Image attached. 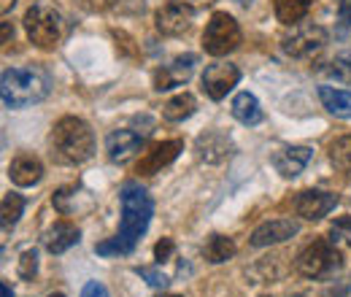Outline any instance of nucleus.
Wrapping results in <instances>:
<instances>
[{
  "instance_id": "obj_20",
  "label": "nucleus",
  "mask_w": 351,
  "mask_h": 297,
  "mask_svg": "<svg viewBox=\"0 0 351 297\" xmlns=\"http://www.w3.org/2000/svg\"><path fill=\"white\" fill-rule=\"evenodd\" d=\"M319 100L322 106L338 117V119H351V92L338 89V86H319Z\"/></svg>"
},
{
  "instance_id": "obj_25",
  "label": "nucleus",
  "mask_w": 351,
  "mask_h": 297,
  "mask_svg": "<svg viewBox=\"0 0 351 297\" xmlns=\"http://www.w3.org/2000/svg\"><path fill=\"white\" fill-rule=\"evenodd\" d=\"M22 211H25V198L16 195V192H8V195L3 198V206H0V213H3V230H5V233L19 222Z\"/></svg>"
},
{
  "instance_id": "obj_6",
  "label": "nucleus",
  "mask_w": 351,
  "mask_h": 297,
  "mask_svg": "<svg viewBox=\"0 0 351 297\" xmlns=\"http://www.w3.org/2000/svg\"><path fill=\"white\" fill-rule=\"evenodd\" d=\"M241 25L227 14V11H217L208 25H206V33H203V49L211 54V57H224L230 51H235L241 46Z\"/></svg>"
},
{
  "instance_id": "obj_4",
  "label": "nucleus",
  "mask_w": 351,
  "mask_h": 297,
  "mask_svg": "<svg viewBox=\"0 0 351 297\" xmlns=\"http://www.w3.org/2000/svg\"><path fill=\"white\" fill-rule=\"evenodd\" d=\"M27 38L38 49H54L62 38V11L51 0H38L25 11Z\"/></svg>"
},
{
  "instance_id": "obj_8",
  "label": "nucleus",
  "mask_w": 351,
  "mask_h": 297,
  "mask_svg": "<svg viewBox=\"0 0 351 297\" xmlns=\"http://www.w3.org/2000/svg\"><path fill=\"white\" fill-rule=\"evenodd\" d=\"M195 65H197V57L195 54H181V57L171 60L168 65H162V68L154 71V76H152L154 79V89L157 92H168L173 86L186 84L192 79V73H195Z\"/></svg>"
},
{
  "instance_id": "obj_11",
  "label": "nucleus",
  "mask_w": 351,
  "mask_h": 297,
  "mask_svg": "<svg viewBox=\"0 0 351 297\" xmlns=\"http://www.w3.org/2000/svg\"><path fill=\"white\" fill-rule=\"evenodd\" d=\"M192 16H195V11H192L189 5L168 0V3L154 14V25H157V30H160L162 36H171V38H173V36H181V33L189 30Z\"/></svg>"
},
{
  "instance_id": "obj_37",
  "label": "nucleus",
  "mask_w": 351,
  "mask_h": 297,
  "mask_svg": "<svg viewBox=\"0 0 351 297\" xmlns=\"http://www.w3.org/2000/svg\"><path fill=\"white\" fill-rule=\"evenodd\" d=\"M346 25H351V3H349V16H346Z\"/></svg>"
},
{
  "instance_id": "obj_19",
  "label": "nucleus",
  "mask_w": 351,
  "mask_h": 297,
  "mask_svg": "<svg viewBox=\"0 0 351 297\" xmlns=\"http://www.w3.org/2000/svg\"><path fill=\"white\" fill-rule=\"evenodd\" d=\"M232 117H235L241 125H246V128L260 125V122H263L260 100H257L252 92H238V95L232 97Z\"/></svg>"
},
{
  "instance_id": "obj_7",
  "label": "nucleus",
  "mask_w": 351,
  "mask_h": 297,
  "mask_svg": "<svg viewBox=\"0 0 351 297\" xmlns=\"http://www.w3.org/2000/svg\"><path fill=\"white\" fill-rule=\"evenodd\" d=\"M327 43V30L319 25H303L298 30H292V36L281 38V49L284 54H289L292 60H308L316 51H322Z\"/></svg>"
},
{
  "instance_id": "obj_5",
  "label": "nucleus",
  "mask_w": 351,
  "mask_h": 297,
  "mask_svg": "<svg viewBox=\"0 0 351 297\" xmlns=\"http://www.w3.org/2000/svg\"><path fill=\"white\" fill-rule=\"evenodd\" d=\"M341 265H343V257H341L335 243H330V238L327 241L324 238H316L295 259V270L300 276H306V278H313V281L330 278L332 273L341 270Z\"/></svg>"
},
{
  "instance_id": "obj_23",
  "label": "nucleus",
  "mask_w": 351,
  "mask_h": 297,
  "mask_svg": "<svg viewBox=\"0 0 351 297\" xmlns=\"http://www.w3.org/2000/svg\"><path fill=\"white\" fill-rule=\"evenodd\" d=\"M232 254H235V243H232V238H227V235H211V238L206 241V246H203V257H206L211 265H221V262L232 259Z\"/></svg>"
},
{
  "instance_id": "obj_30",
  "label": "nucleus",
  "mask_w": 351,
  "mask_h": 297,
  "mask_svg": "<svg viewBox=\"0 0 351 297\" xmlns=\"http://www.w3.org/2000/svg\"><path fill=\"white\" fill-rule=\"evenodd\" d=\"M176 252V243L173 238H162V241H157V246H154V259L162 265V262H168Z\"/></svg>"
},
{
  "instance_id": "obj_18",
  "label": "nucleus",
  "mask_w": 351,
  "mask_h": 297,
  "mask_svg": "<svg viewBox=\"0 0 351 297\" xmlns=\"http://www.w3.org/2000/svg\"><path fill=\"white\" fill-rule=\"evenodd\" d=\"M8 176H11V181L16 187H33V184H38L44 178V165L33 154H19V157L11 160Z\"/></svg>"
},
{
  "instance_id": "obj_24",
  "label": "nucleus",
  "mask_w": 351,
  "mask_h": 297,
  "mask_svg": "<svg viewBox=\"0 0 351 297\" xmlns=\"http://www.w3.org/2000/svg\"><path fill=\"white\" fill-rule=\"evenodd\" d=\"M330 163L343 173H351V135H341L330 143Z\"/></svg>"
},
{
  "instance_id": "obj_14",
  "label": "nucleus",
  "mask_w": 351,
  "mask_h": 297,
  "mask_svg": "<svg viewBox=\"0 0 351 297\" xmlns=\"http://www.w3.org/2000/svg\"><path fill=\"white\" fill-rule=\"evenodd\" d=\"M195 152H197V160L200 163H208V165H217L221 160H227L232 154V143L230 138L219 132V130H208L203 132L197 141H195Z\"/></svg>"
},
{
  "instance_id": "obj_22",
  "label": "nucleus",
  "mask_w": 351,
  "mask_h": 297,
  "mask_svg": "<svg viewBox=\"0 0 351 297\" xmlns=\"http://www.w3.org/2000/svg\"><path fill=\"white\" fill-rule=\"evenodd\" d=\"M195 111H197V100H195V95H189V92L176 95V97H171V100L162 106V117H165L168 122H184V119H189Z\"/></svg>"
},
{
  "instance_id": "obj_29",
  "label": "nucleus",
  "mask_w": 351,
  "mask_h": 297,
  "mask_svg": "<svg viewBox=\"0 0 351 297\" xmlns=\"http://www.w3.org/2000/svg\"><path fill=\"white\" fill-rule=\"evenodd\" d=\"M330 73H332L338 82H343V84H351V57H338V60L332 62Z\"/></svg>"
},
{
  "instance_id": "obj_31",
  "label": "nucleus",
  "mask_w": 351,
  "mask_h": 297,
  "mask_svg": "<svg viewBox=\"0 0 351 297\" xmlns=\"http://www.w3.org/2000/svg\"><path fill=\"white\" fill-rule=\"evenodd\" d=\"M84 11H92V14H103V11H108V8H114L117 5V0H76Z\"/></svg>"
},
{
  "instance_id": "obj_28",
  "label": "nucleus",
  "mask_w": 351,
  "mask_h": 297,
  "mask_svg": "<svg viewBox=\"0 0 351 297\" xmlns=\"http://www.w3.org/2000/svg\"><path fill=\"white\" fill-rule=\"evenodd\" d=\"M135 273H138L149 287H154V289H165V287H168V276H165L162 270H157V268H135Z\"/></svg>"
},
{
  "instance_id": "obj_32",
  "label": "nucleus",
  "mask_w": 351,
  "mask_h": 297,
  "mask_svg": "<svg viewBox=\"0 0 351 297\" xmlns=\"http://www.w3.org/2000/svg\"><path fill=\"white\" fill-rule=\"evenodd\" d=\"M82 297H111V295H108V289L100 281H89V284H84V289H82Z\"/></svg>"
},
{
  "instance_id": "obj_38",
  "label": "nucleus",
  "mask_w": 351,
  "mask_h": 297,
  "mask_svg": "<svg viewBox=\"0 0 351 297\" xmlns=\"http://www.w3.org/2000/svg\"><path fill=\"white\" fill-rule=\"evenodd\" d=\"M49 297H65V295H60V292H51Z\"/></svg>"
},
{
  "instance_id": "obj_16",
  "label": "nucleus",
  "mask_w": 351,
  "mask_h": 297,
  "mask_svg": "<svg viewBox=\"0 0 351 297\" xmlns=\"http://www.w3.org/2000/svg\"><path fill=\"white\" fill-rule=\"evenodd\" d=\"M311 154L313 152L308 146H284L273 154V168L278 170L284 178H295L306 170V165L311 163Z\"/></svg>"
},
{
  "instance_id": "obj_39",
  "label": "nucleus",
  "mask_w": 351,
  "mask_h": 297,
  "mask_svg": "<svg viewBox=\"0 0 351 297\" xmlns=\"http://www.w3.org/2000/svg\"><path fill=\"white\" fill-rule=\"evenodd\" d=\"M171 297H176V295H171Z\"/></svg>"
},
{
  "instance_id": "obj_21",
  "label": "nucleus",
  "mask_w": 351,
  "mask_h": 297,
  "mask_svg": "<svg viewBox=\"0 0 351 297\" xmlns=\"http://www.w3.org/2000/svg\"><path fill=\"white\" fill-rule=\"evenodd\" d=\"M311 5H313V0H273L276 19L281 25H298L300 19L308 16Z\"/></svg>"
},
{
  "instance_id": "obj_1",
  "label": "nucleus",
  "mask_w": 351,
  "mask_h": 297,
  "mask_svg": "<svg viewBox=\"0 0 351 297\" xmlns=\"http://www.w3.org/2000/svg\"><path fill=\"white\" fill-rule=\"evenodd\" d=\"M122 200V222H119V233L111 241H103L95 246V252L103 257L111 254H132L141 235L149 230V222L154 216V203L149 198V192L138 184V181H128L119 192Z\"/></svg>"
},
{
  "instance_id": "obj_2",
  "label": "nucleus",
  "mask_w": 351,
  "mask_h": 297,
  "mask_svg": "<svg viewBox=\"0 0 351 297\" xmlns=\"http://www.w3.org/2000/svg\"><path fill=\"white\" fill-rule=\"evenodd\" d=\"M51 157L62 165H82L95 154V135L84 119L62 117L51 130Z\"/></svg>"
},
{
  "instance_id": "obj_26",
  "label": "nucleus",
  "mask_w": 351,
  "mask_h": 297,
  "mask_svg": "<svg viewBox=\"0 0 351 297\" xmlns=\"http://www.w3.org/2000/svg\"><path fill=\"white\" fill-rule=\"evenodd\" d=\"M330 243L351 249V216H338L330 224Z\"/></svg>"
},
{
  "instance_id": "obj_17",
  "label": "nucleus",
  "mask_w": 351,
  "mask_h": 297,
  "mask_svg": "<svg viewBox=\"0 0 351 297\" xmlns=\"http://www.w3.org/2000/svg\"><path fill=\"white\" fill-rule=\"evenodd\" d=\"M79 238H82V233H79L76 224H71V222H57V224H51L44 233V246H46V252H51V254H62V252H68L71 246H76Z\"/></svg>"
},
{
  "instance_id": "obj_13",
  "label": "nucleus",
  "mask_w": 351,
  "mask_h": 297,
  "mask_svg": "<svg viewBox=\"0 0 351 297\" xmlns=\"http://www.w3.org/2000/svg\"><path fill=\"white\" fill-rule=\"evenodd\" d=\"M338 206V195L324 192V189H306L295 198V211L308 222H319Z\"/></svg>"
},
{
  "instance_id": "obj_33",
  "label": "nucleus",
  "mask_w": 351,
  "mask_h": 297,
  "mask_svg": "<svg viewBox=\"0 0 351 297\" xmlns=\"http://www.w3.org/2000/svg\"><path fill=\"white\" fill-rule=\"evenodd\" d=\"M176 3H184V5H189L192 11H200V8H206V5H214L217 0H176Z\"/></svg>"
},
{
  "instance_id": "obj_34",
  "label": "nucleus",
  "mask_w": 351,
  "mask_h": 297,
  "mask_svg": "<svg viewBox=\"0 0 351 297\" xmlns=\"http://www.w3.org/2000/svg\"><path fill=\"white\" fill-rule=\"evenodd\" d=\"M14 38V30H11V22H3V43L8 46V41Z\"/></svg>"
},
{
  "instance_id": "obj_12",
  "label": "nucleus",
  "mask_w": 351,
  "mask_h": 297,
  "mask_svg": "<svg viewBox=\"0 0 351 297\" xmlns=\"http://www.w3.org/2000/svg\"><path fill=\"white\" fill-rule=\"evenodd\" d=\"M298 233H300V224H298L295 219H270V222H263V224L252 233L249 243H252L254 249H265V246L284 243V241L295 238Z\"/></svg>"
},
{
  "instance_id": "obj_9",
  "label": "nucleus",
  "mask_w": 351,
  "mask_h": 297,
  "mask_svg": "<svg viewBox=\"0 0 351 297\" xmlns=\"http://www.w3.org/2000/svg\"><path fill=\"white\" fill-rule=\"evenodd\" d=\"M238 82H241V71L232 62H214L203 73V92L211 100H221L227 97V92H232V86H238Z\"/></svg>"
},
{
  "instance_id": "obj_27",
  "label": "nucleus",
  "mask_w": 351,
  "mask_h": 297,
  "mask_svg": "<svg viewBox=\"0 0 351 297\" xmlns=\"http://www.w3.org/2000/svg\"><path fill=\"white\" fill-rule=\"evenodd\" d=\"M16 270H19V276L22 278H33L36 276V270H38V254H36V249H27V252H22L19 257V265H16Z\"/></svg>"
},
{
  "instance_id": "obj_35",
  "label": "nucleus",
  "mask_w": 351,
  "mask_h": 297,
  "mask_svg": "<svg viewBox=\"0 0 351 297\" xmlns=\"http://www.w3.org/2000/svg\"><path fill=\"white\" fill-rule=\"evenodd\" d=\"M14 3H16V0H0V11H3V14H8V11L14 8Z\"/></svg>"
},
{
  "instance_id": "obj_15",
  "label": "nucleus",
  "mask_w": 351,
  "mask_h": 297,
  "mask_svg": "<svg viewBox=\"0 0 351 297\" xmlns=\"http://www.w3.org/2000/svg\"><path fill=\"white\" fill-rule=\"evenodd\" d=\"M146 132H135V130H114L106 138V152L111 163H125L143 146Z\"/></svg>"
},
{
  "instance_id": "obj_3",
  "label": "nucleus",
  "mask_w": 351,
  "mask_h": 297,
  "mask_svg": "<svg viewBox=\"0 0 351 297\" xmlns=\"http://www.w3.org/2000/svg\"><path fill=\"white\" fill-rule=\"evenodd\" d=\"M51 89V79L41 68H8L0 79V95L5 108H27L41 103Z\"/></svg>"
},
{
  "instance_id": "obj_10",
  "label": "nucleus",
  "mask_w": 351,
  "mask_h": 297,
  "mask_svg": "<svg viewBox=\"0 0 351 297\" xmlns=\"http://www.w3.org/2000/svg\"><path fill=\"white\" fill-rule=\"evenodd\" d=\"M181 149H184V141H181V138H171V141L154 143V146L138 160L135 173H141V176H154V173H160L165 165H171L176 157L181 154Z\"/></svg>"
},
{
  "instance_id": "obj_36",
  "label": "nucleus",
  "mask_w": 351,
  "mask_h": 297,
  "mask_svg": "<svg viewBox=\"0 0 351 297\" xmlns=\"http://www.w3.org/2000/svg\"><path fill=\"white\" fill-rule=\"evenodd\" d=\"M0 295H3V297H14L11 287H8V281H0Z\"/></svg>"
}]
</instances>
